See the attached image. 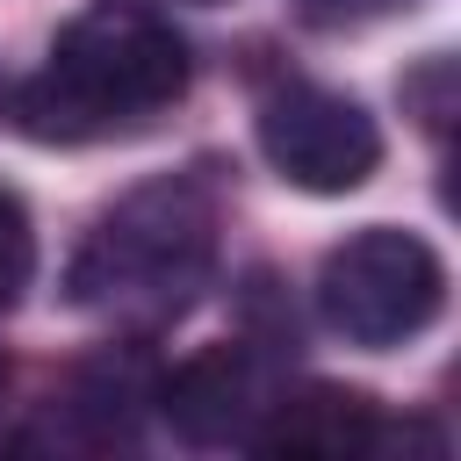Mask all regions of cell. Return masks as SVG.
I'll list each match as a JSON object with an SVG mask.
<instances>
[{
	"label": "cell",
	"mask_w": 461,
	"mask_h": 461,
	"mask_svg": "<svg viewBox=\"0 0 461 461\" xmlns=\"http://www.w3.org/2000/svg\"><path fill=\"white\" fill-rule=\"evenodd\" d=\"M194 79L187 36L137 7V0H94L79 7L43 65L22 79L14 94V130L36 144H101V137H130L144 122H158Z\"/></svg>",
	"instance_id": "6da1fadb"
},
{
	"label": "cell",
	"mask_w": 461,
	"mask_h": 461,
	"mask_svg": "<svg viewBox=\"0 0 461 461\" xmlns=\"http://www.w3.org/2000/svg\"><path fill=\"white\" fill-rule=\"evenodd\" d=\"M216 245H223L216 187L202 173H158L94 216V230L65 267V295L86 317H108L115 331L151 339L194 310V295L216 274Z\"/></svg>",
	"instance_id": "7a4b0ae2"
},
{
	"label": "cell",
	"mask_w": 461,
	"mask_h": 461,
	"mask_svg": "<svg viewBox=\"0 0 461 461\" xmlns=\"http://www.w3.org/2000/svg\"><path fill=\"white\" fill-rule=\"evenodd\" d=\"M447 310V259L396 223H367L353 238H339L317 267V317L367 353H389L403 339H418L432 317Z\"/></svg>",
	"instance_id": "3957f363"
},
{
	"label": "cell",
	"mask_w": 461,
	"mask_h": 461,
	"mask_svg": "<svg viewBox=\"0 0 461 461\" xmlns=\"http://www.w3.org/2000/svg\"><path fill=\"white\" fill-rule=\"evenodd\" d=\"M252 137H259V158L303 187V194H353L367 187V173L382 166V130L375 115L339 94V86H310V79H288L259 101L252 115Z\"/></svg>",
	"instance_id": "277c9868"
},
{
	"label": "cell",
	"mask_w": 461,
	"mask_h": 461,
	"mask_svg": "<svg viewBox=\"0 0 461 461\" xmlns=\"http://www.w3.org/2000/svg\"><path fill=\"white\" fill-rule=\"evenodd\" d=\"M411 439L432 447V454H447L439 432H425V425H411V418H389L367 389L295 382V389L267 396V411H259V425H252L245 447H259V454H303V461H346V454L382 461V454H403Z\"/></svg>",
	"instance_id": "5b68a950"
},
{
	"label": "cell",
	"mask_w": 461,
	"mask_h": 461,
	"mask_svg": "<svg viewBox=\"0 0 461 461\" xmlns=\"http://www.w3.org/2000/svg\"><path fill=\"white\" fill-rule=\"evenodd\" d=\"M151 411L187 447H245L259 411H267V360H259V346L230 339V346L187 353L180 367H166L151 382Z\"/></svg>",
	"instance_id": "8992f818"
},
{
	"label": "cell",
	"mask_w": 461,
	"mask_h": 461,
	"mask_svg": "<svg viewBox=\"0 0 461 461\" xmlns=\"http://www.w3.org/2000/svg\"><path fill=\"white\" fill-rule=\"evenodd\" d=\"M151 382L158 375H151V360L137 346H108V353H94V360H79L65 375V389L50 396L58 403L50 418H65V439L72 447H130L137 425H144Z\"/></svg>",
	"instance_id": "52a82bcc"
},
{
	"label": "cell",
	"mask_w": 461,
	"mask_h": 461,
	"mask_svg": "<svg viewBox=\"0 0 461 461\" xmlns=\"http://www.w3.org/2000/svg\"><path fill=\"white\" fill-rule=\"evenodd\" d=\"M29 281H36V223H29L22 194L0 187V310H14Z\"/></svg>",
	"instance_id": "ba28073f"
},
{
	"label": "cell",
	"mask_w": 461,
	"mask_h": 461,
	"mask_svg": "<svg viewBox=\"0 0 461 461\" xmlns=\"http://www.w3.org/2000/svg\"><path fill=\"white\" fill-rule=\"evenodd\" d=\"M447 86H454V65H447V58H432L418 79H403V101L418 108V122H425L432 137H439V130H447V115H454V94H447Z\"/></svg>",
	"instance_id": "9c48e42d"
},
{
	"label": "cell",
	"mask_w": 461,
	"mask_h": 461,
	"mask_svg": "<svg viewBox=\"0 0 461 461\" xmlns=\"http://www.w3.org/2000/svg\"><path fill=\"white\" fill-rule=\"evenodd\" d=\"M339 7H382V0H317V14H339Z\"/></svg>",
	"instance_id": "30bf717a"
},
{
	"label": "cell",
	"mask_w": 461,
	"mask_h": 461,
	"mask_svg": "<svg viewBox=\"0 0 461 461\" xmlns=\"http://www.w3.org/2000/svg\"><path fill=\"white\" fill-rule=\"evenodd\" d=\"M0 389H7V353H0Z\"/></svg>",
	"instance_id": "8fae6325"
},
{
	"label": "cell",
	"mask_w": 461,
	"mask_h": 461,
	"mask_svg": "<svg viewBox=\"0 0 461 461\" xmlns=\"http://www.w3.org/2000/svg\"><path fill=\"white\" fill-rule=\"evenodd\" d=\"M194 7H216V0H194Z\"/></svg>",
	"instance_id": "7c38bea8"
},
{
	"label": "cell",
	"mask_w": 461,
	"mask_h": 461,
	"mask_svg": "<svg viewBox=\"0 0 461 461\" xmlns=\"http://www.w3.org/2000/svg\"><path fill=\"white\" fill-rule=\"evenodd\" d=\"M0 108H7V86H0Z\"/></svg>",
	"instance_id": "4fadbf2b"
}]
</instances>
